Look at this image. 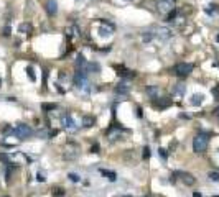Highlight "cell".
Masks as SVG:
<instances>
[{"mask_svg": "<svg viewBox=\"0 0 219 197\" xmlns=\"http://www.w3.org/2000/svg\"><path fill=\"white\" fill-rule=\"evenodd\" d=\"M207 146H209V138L207 135L204 133H201V135H196L193 138V151L194 153H204Z\"/></svg>", "mask_w": 219, "mask_h": 197, "instance_id": "cell-1", "label": "cell"}, {"mask_svg": "<svg viewBox=\"0 0 219 197\" xmlns=\"http://www.w3.org/2000/svg\"><path fill=\"white\" fill-rule=\"evenodd\" d=\"M193 69H194V64H191V62H178L176 66H173L171 72L178 77H188L193 72Z\"/></svg>", "mask_w": 219, "mask_h": 197, "instance_id": "cell-2", "label": "cell"}, {"mask_svg": "<svg viewBox=\"0 0 219 197\" xmlns=\"http://www.w3.org/2000/svg\"><path fill=\"white\" fill-rule=\"evenodd\" d=\"M13 133L20 138V140H23V138L31 136V135H33V130H31L28 125H25V123H18V125H17V128L13 130Z\"/></svg>", "mask_w": 219, "mask_h": 197, "instance_id": "cell-3", "label": "cell"}, {"mask_svg": "<svg viewBox=\"0 0 219 197\" xmlns=\"http://www.w3.org/2000/svg\"><path fill=\"white\" fill-rule=\"evenodd\" d=\"M78 151H79V148H78V144L76 143H73V141H69L66 146H64V158L66 159H74L78 156Z\"/></svg>", "mask_w": 219, "mask_h": 197, "instance_id": "cell-4", "label": "cell"}, {"mask_svg": "<svg viewBox=\"0 0 219 197\" xmlns=\"http://www.w3.org/2000/svg\"><path fill=\"white\" fill-rule=\"evenodd\" d=\"M173 8H175V7H173L171 0H158V2H157V10L160 11V13H166V15H168Z\"/></svg>", "mask_w": 219, "mask_h": 197, "instance_id": "cell-5", "label": "cell"}, {"mask_svg": "<svg viewBox=\"0 0 219 197\" xmlns=\"http://www.w3.org/2000/svg\"><path fill=\"white\" fill-rule=\"evenodd\" d=\"M152 105L157 107V108H160V110H165V108H168V107L171 105V98H170V97H161V98H157V100L153 98Z\"/></svg>", "mask_w": 219, "mask_h": 197, "instance_id": "cell-6", "label": "cell"}, {"mask_svg": "<svg viewBox=\"0 0 219 197\" xmlns=\"http://www.w3.org/2000/svg\"><path fill=\"white\" fill-rule=\"evenodd\" d=\"M114 71L119 74L120 77H135V72L134 71H129V69H125L122 64H114Z\"/></svg>", "mask_w": 219, "mask_h": 197, "instance_id": "cell-7", "label": "cell"}, {"mask_svg": "<svg viewBox=\"0 0 219 197\" xmlns=\"http://www.w3.org/2000/svg\"><path fill=\"white\" fill-rule=\"evenodd\" d=\"M86 77H88V71H76L74 74V85L79 89H83V85L86 82Z\"/></svg>", "mask_w": 219, "mask_h": 197, "instance_id": "cell-8", "label": "cell"}, {"mask_svg": "<svg viewBox=\"0 0 219 197\" xmlns=\"http://www.w3.org/2000/svg\"><path fill=\"white\" fill-rule=\"evenodd\" d=\"M155 34H157V38H160L161 41H168L171 38V31H170V28H166V26H158Z\"/></svg>", "mask_w": 219, "mask_h": 197, "instance_id": "cell-9", "label": "cell"}, {"mask_svg": "<svg viewBox=\"0 0 219 197\" xmlns=\"http://www.w3.org/2000/svg\"><path fill=\"white\" fill-rule=\"evenodd\" d=\"M88 61H86V57L83 56V54H78V57H76V71H88Z\"/></svg>", "mask_w": 219, "mask_h": 197, "instance_id": "cell-10", "label": "cell"}, {"mask_svg": "<svg viewBox=\"0 0 219 197\" xmlns=\"http://www.w3.org/2000/svg\"><path fill=\"white\" fill-rule=\"evenodd\" d=\"M178 176H180L183 184H186V186H193L196 182V179L193 177V174H189V172H178Z\"/></svg>", "mask_w": 219, "mask_h": 197, "instance_id": "cell-11", "label": "cell"}, {"mask_svg": "<svg viewBox=\"0 0 219 197\" xmlns=\"http://www.w3.org/2000/svg\"><path fill=\"white\" fill-rule=\"evenodd\" d=\"M115 94L117 95H127L129 94V90H130V85H127L125 82H119L117 85H115Z\"/></svg>", "mask_w": 219, "mask_h": 197, "instance_id": "cell-12", "label": "cell"}, {"mask_svg": "<svg viewBox=\"0 0 219 197\" xmlns=\"http://www.w3.org/2000/svg\"><path fill=\"white\" fill-rule=\"evenodd\" d=\"M63 125H64L66 130H71V131L76 128V123H74V120H73L71 115H64V117H63Z\"/></svg>", "mask_w": 219, "mask_h": 197, "instance_id": "cell-13", "label": "cell"}, {"mask_svg": "<svg viewBox=\"0 0 219 197\" xmlns=\"http://www.w3.org/2000/svg\"><path fill=\"white\" fill-rule=\"evenodd\" d=\"M96 123V118L91 117V115H84L83 117V126L84 128H91V126H94Z\"/></svg>", "mask_w": 219, "mask_h": 197, "instance_id": "cell-14", "label": "cell"}, {"mask_svg": "<svg viewBox=\"0 0 219 197\" xmlns=\"http://www.w3.org/2000/svg\"><path fill=\"white\" fill-rule=\"evenodd\" d=\"M66 34H68V36L69 38H71V36H81V33H79V26H76V25H73V26H69L68 28V30H66Z\"/></svg>", "mask_w": 219, "mask_h": 197, "instance_id": "cell-15", "label": "cell"}, {"mask_svg": "<svg viewBox=\"0 0 219 197\" xmlns=\"http://www.w3.org/2000/svg\"><path fill=\"white\" fill-rule=\"evenodd\" d=\"M145 92L148 94L150 98H157V95H158V87H157V85H148Z\"/></svg>", "mask_w": 219, "mask_h": 197, "instance_id": "cell-16", "label": "cell"}, {"mask_svg": "<svg viewBox=\"0 0 219 197\" xmlns=\"http://www.w3.org/2000/svg\"><path fill=\"white\" fill-rule=\"evenodd\" d=\"M203 98H204L203 94H194L189 102H191V105H196V107H198V105H201V103H203Z\"/></svg>", "mask_w": 219, "mask_h": 197, "instance_id": "cell-17", "label": "cell"}, {"mask_svg": "<svg viewBox=\"0 0 219 197\" xmlns=\"http://www.w3.org/2000/svg\"><path fill=\"white\" fill-rule=\"evenodd\" d=\"M101 174L106 176L109 181H115V179H117V174H115L114 171H109V169H101Z\"/></svg>", "mask_w": 219, "mask_h": 197, "instance_id": "cell-18", "label": "cell"}, {"mask_svg": "<svg viewBox=\"0 0 219 197\" xmlns=\"http://www.w3.org/2000/svg\"><path fill=\"white\" fill-rule=\"evenodd\" d=\"M112 28H109V26H106V25H102L101 28H99V34H101V36H111V34H112Z\"/></svg>", "mask_w": 219, "mask_h": 197, "instance_id": "cell-19", "label": "cell"}, {"mask_svg": "<svg viewBox=\"0 0 219 197\" xmlns=\"http://www.w3.org/2000/svg\"><path fill=\"white\" fill-rule=\"evenodd\" d=\"M46 11H48L50 15H55V13H56V2H53V0H51V2L46 3Z\"/></svg>", "mask_w": 219, "mask_h": 197, "instance_id": "cell-20", "label": "cell"}, {"mask_svg": "<svg viewBox=\"0 0 219 197\" xmlns=\"http://www.w3.org/2000/svg\"><path fill=\"white\" fill-rule=\"evenodd\" d=\"M18 31H20V33H30V31H31L30 23H21V25L18 26Z\"/></svg>", "mask_w": 219, "mask_h": 197, "instance_id": "cell-21", "label": "cell"}, {"mask_svg": "<svg viewBox=\"0 0 219 197\" xmlns=\"http://www.w3.org/2000/svg\"><path fill=\"white\" fill-rule=\"evenodd\" d=\"M176 15H178V10L176 8H173L168 15H166V21H175L176 20Z\"/></svg>", "mask_w": 219, "mask_h": 197, "instance_id": "cell-22", "label": "cell"}, {"mask_svg": "<svg viewBox=\"0 0 219 197\" xmlns=\"http://www.w3.org/2000/svg\"><path fill=\"white\" fill-rule=\"evenodd\" d=\"M173 92H175L176 95H183L184 94V85L183 84H176L175 89H173Z\"/></svg>", "mask_w": 219, "mask_h": 197, "instance_id": "cell-23", "label": "cell"}, {"mask_svg": "<svg viewBox=\"0 0 219 197\" xmlns=\"http://www.w3.org/2000/svg\"><path fill=\"white\" fill-rule=\"evenodd\" d=\"M26 76H28V79H30L31 82H35V80H36V77H35V72H33V67H31V66H28V67H26Z\"/></svg>", "mask_w": 219, "mask_h": 197, "instance_id": "cell-24", "label": "cell"}, {"mask_svg": "<svg viewBox=\"0 0 219 197\" xmlns=\"http://www.w3.org/2000/svg\"><path fill=\"white\" fill-rule=\"evenodd\" d=\"M41 108H43V110H56L58 105H56V103H43Z\"/></svg>", "mask_w": 219, "mask_h": 197, "instance_id": "cell-25", "label": "cell"}, {"mask_svg": "<svg viewBox=\"0 0 219 197\" xmlns=\"http://www.w3.org/2000/svg\"><path fill=\"white\" fill-rule=\"evenodd\" d=\"M209 179H211V181H214V182H217L219 181V172L217 171H211L209 172Z\"/></svg>", "mask_w": 219, "mask_h": 197, "instance_id": "cell-26", "label": "cell"}, {"mask_svg": "<svg viewBox=\"0 0 219 197\" xmlns=\"http://www.w3.org/2000/svg\"><path fill=\"white\" fill-rule=\"evenodd\" d=\"M142 158H143V159H148V158H150V148H148V146H145V148L142 149Z\"/></svg>", "mask_w": 219, "mask_h": 197, "instance_id": "cell-27", "label": "cell"}, {"mask_svg": "<svg viewBox=\"0 0 219 197\" xmlns=\"http://www.w3.org/2000/svg\"><path fill=\"white\" fill-rule=\"evenodd\" d=\"M0 161H2V163H5V164H8L10 163V158L5 153H0Z\"/></svg>", "mask_w": 219, "mask_h": 197, "instance_id": "cell-28", "label": "cell"}, {"mask_svg": "<svg viewBox=\"0 0 219 197\" xmlns=\"http://www.w3.org/2000/svg\"><path fill=\"white\" fill-rule=\"evenodd\" d=\"M152 38H153V34L150 33V31H148V33H145V34H143V36H142V39H143V41H145V43H148V41H150V39H152Z\"/></svg>", "mask_w": 219, "mask_h": 197, "instance_id": "cell-29", "label": "cell"}, {"mask_svg": "<svg viewBox=\"0 0 219 197\" xmlns=\"http://www.w3.org/2000/svg\"><path fill=\"white\" fill-rule=\"evenodd\" d=\"M68 177H69V179H71V181H73V182H79V179H81V177H79L78 174H74V172H71V174H69Z\"/></svg>", "mask_w": 219, "mask_h": 197, "instance_id": "cell-30", "label": "cell"}, {"mask_svg": "<svg viewBox=\"0 0 219 197\" xmlns=\"http://www.w3.org/2000/svg\"><path fill=\"white\" fill-rule=\"evenodd\" d=\"M101 25H106V26H109V28H112V30H114V28H115V25H114V23H111V21H107V20H101Z\"/></svg>", "mask_w": 219, "mask_h": 197, "instance_id": "cell-31", "label": "cell"}, {"mask_svg": "<svg viewBox=\"0 0 219 197\" xmlns=\"http://www.w3.org/2000/svg\"><path fill=\"white\" fill-rule=\"evenodd\" d=\"M158 151H160V156H161V158H163V159H166V156H168V153H166V149H163V148H160V149H158Z\"/></svg>", "mask_w": 219, "mask_h": 197, "instance_id": "cell-32", "label": "cell"}, {"mask_svg": "<svg viewBox=\"0 0 219 197\" xmlns=\"http://www.w3.org/2000/svg\"><path fill=\"white\" fill-rule=\"evenodd\" d=\"M55 195H56V197H63V195H64V190H61V189H55Z\"/></svg>", "mask_w": 219, "mask_h": 197, "instance_id": "cell-33", "label": "cell"}, {"mask_svg": "<svg viewBox=\"0 0 219 197\" xmlns=\"http://www.w3.org/2000/svg\"><path fill=\"white\" fill-rule=\"evenodd\" d=\"M212 95H214L216 98H219V85H216V87L212 89Z\"/></svg>", "mask_w": 219, "mask_h": 197, "instance_id": "cell-34", "label": "cell"}, {"mask_svg": "<svg viewBox=\"0 0 219 197\" xmlns=\"http://www.w3.org/2000/svg\"><path fill=\"white\" fill-rule=\"evenodd\" d=\"M91 153H99V144H92Z\"/></svg>", "mask_w": 219, "mask_h": 197, "instance_id": "cell-35", "label": "cell"}, {"mask_svg": "<svg viewBox=\"0 0 219 197\" xmlns=\"http://www.w3.org/2000/svg\"><path fill=\"white\" fill-rule=\"evenodd\" d=\"M46 79H48V71L43 72V85H46Z\"/></svg>", "mask_w": 219, "mask_h": 197, "instance_id": "cell-36", "label": "cell"}, {"mask_svg": "<svg viewBox=\"0 0 219 197\" xmlns=\"http://www.w3.org/2000/svg\"><path fill=\"white\" fill-rule=\"evenodd\" d=\"M36 179L40 182H45V177H43V174H36Z\"/></svg>", "mask_w": 219, "mask_h": 197, "instance_id": "cell-37", "label": "cell"}, {"mask_svg": "<svg viewBox=\"0 0 219 197\" xmlns=\"http://www.w3.org/2000/svg\"><path fill=\"white\" fill-rule=\"evenodd\" d=\"M66 77V74H63V72H60V80H63V79H64Z\"/></svg>", "mask_w": 219, "mask_h": 197, "instance_id": "cell-38", "label": "cell"}, {"mask_svg": "<svg viewBox=\"0 0 219 197\" xmlns=\"http://www.w3.org/2000/svg\"><path fill=\"white\" fill-rule=\"evenodd\" d=\"M214 115H216V117H217V118H219V107H217V108H216V110H214Z\"/></svg>", "mask_w": 219, "mask_h": 197, "instance_id": "cell-39", "label": "cell"}, {"mask_svg": "<svg viewBox=\"0 0 219 197\" xmlns=\"http://www.w3.org/2000/svg\"><path fill=\"white\" fill-rule=\"evenodd\" d=\"M193 197H201V194H199V192H194V194H193Z\"/></svg>", "mask_w": 219, "mask_h": 197, "instance_id": "cell-40", "label": "cell"}, {"mask_svg": "<svg viewBox=\"0 0 219 197\" xmlns=\"http://www.w3.org/2000/svg\"><path fill=\"white\" fill-rule=\"evenodd\" d=\"M216 41H217V43H219V34H217V36H216Z\"/></svg>", "mask_w": 219, "mask_h": 197, "instance_id": "cell-41", "label": "cell"}, {"mask_svg": "<svg viewBox=\"0 0 219 197\" xmlns=\"http://www.w3.org/2000/svg\"><path fill=\"white\" fill-rule=\"evenodd\" d=\"M0 87H2V77H0Z\"/></svg>", "mask_w": 219, "mask_h": 197, "instance_id": "cell-42", "label": "cell"}, {"mask_svg": "<svg viewBox=\"0 0 219 197\" xmlns=\"http://www.w3.org/2000/svg\"><path fill=\"white\" fill-rule=\"evenodd\" d=\"M122 197H132V195H122Z\"/></svg>", "mask_w": 219, "mask_h": 197, "instance_id": "cell-43", "label": "cell"}, {"mask_svg": "<svg viewBox=\"0 0 219 197\" xmlns=\"http://www.w3.org/2000/svg\"><path fill=\"white\" fill-rule=\"evenodd\" d=\"M212 197H219V195H212Z\"/></svg>", "mask_w": 219, "mask_h": 197, "instance_id": "cell-44", "label": "cell"}, {"mask_svg": "<svg viewBox=\"0 0 219 197\" xmlns=\"http://www.w3.org/2000/svg\"><path fill=\"white\" fill-rule=\"evenodd\" d=\"M171 2H175V0H171Z\"/></svg>", "mask_w": 219, "mask_h": 197, "instance_id": "cell-45", "label": "cell"}]
</instances>
